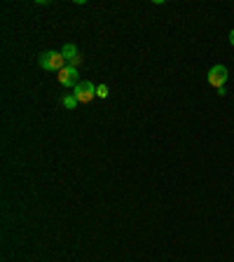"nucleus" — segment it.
Instances as JSON below:
<instances>
[{
	"label": "nucleus",
	"mask_w": 234,
	"mask_h": 262,
	"mask_svg": "<svg viewBox=\"0 0 234 262\" xmlns=\"http://www.w3.org/2000/svg\"><path fill=\"white\" fill-rule=\"evenodd\" d=\"M96 96L98 98H108V87H105V84H98V87H96Z\"/></svg>",
	"instance_id": "7"
},
{
	"label": "nucleus",
	"mask_w": 234,
	"mask_h": 262,
	"mask_svg": "<svg viewBox=\"0 0 234 262\" xmlns=\"http://www.w3.org/2000/svg\"><path fill=\"white\" fill-rule=\"evenodd\" d=\"M227 68L225 66H213L211 71H208V84L211 87H216V89H223L225 87V82H227Z\"/></svg>",
	"instance_id": "3"
},
{
	"label": "nucleus",
	"mask_w": 234,
	"mask_h": 262,
	"mask_svg": "<svg viewBox=\"0 0 234 262\" xmlns=\"http://www.w3.org/2000/svg\"><path fill=\"white\" fill-rule=\"evenodd\" d=\"M61 54H63V59L68 61V66H73V68H77V66L82 63V54L77 52V47L73 42H66L63 49H61Z\"/></svg>",
	"instance_id": "5"
},
{
	"label": "nucleus",
	"mask_w": 234,
	"mask_h": 262,
	"mask_svg": "<svg viewBox=\"0 0 234 262\" xmlns=\"http://www.w3.org/2000/svg\"><path fill=\"white\" fill-rule=\"evenodd\" d=\"M73 96L80 101V103H89L94 96H96V84L92 80H80L75 89H73Z\"/></svg>",
	"instance_id": "2"
},
{
	"label": "nucleus",
	"mask_w": 234,
	"mask_h": 262,
	"mask_svg": "<svg viewBox=\"0 0 234 262\" xmlns=\"http://www.w3.org/2000/svg\"><path fill=\"white\" fill-rule=\"evenodd\" d=\"M59 82L63 84V87H73V89H75L77 84H80L77 68H73V66H66L63 71H59Z\"/></svg>",
	"instance_id": "4"
},
{
	"label": "nucleus",
	"mask_w": 234,
	"mask_h": 262,
	"mask_svg": "<svg viewBox=\"0 0 234 262\" xmlns=\"http://www.w3.org/2000/svg\"><path fill=\"white\" fill-rule=\"evenodd\" d=\"M40 66H42V71L59 73L66 68V59L61 52H42V54H40Z\"/></svg>",
	"instance_id": "1"
},
{
	"label": "nucleus",
	"mask_w": 234,
	"mask_h": 262,
	"mask_svg": "<svg viewBox=\"0 0 234 262\" xmlns=\"http://www.w3.org/2000/svg\"><path fill=\"white\" fill-rule=\"evenodd\" d=\"M229 42H232V47H234V28L229 31Z\"/></svg>",
	"instance_id": "8"
},
{
	"label": "nucleus",
	"mask_w": 234,
	"mask_h": 262,
	"mask_svg": "<svg viewBox=\"0 0 234 262\" xmlns=\"http://www.w3.org/2000/svg\"><path fill=\"white\" fill-rule=\"evenodd\" d=\"M77 103H80V101H77V98L73 96V94H71V96H66V98H63V105H66V108H68V110H73Z\"/></svg>",
	"instance_id": "6"
}]
</instances>
